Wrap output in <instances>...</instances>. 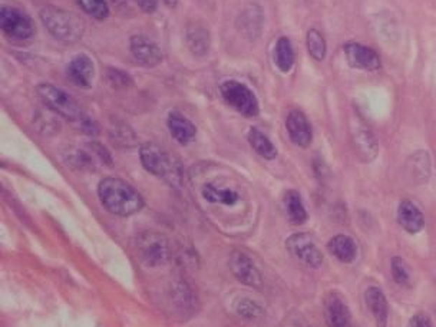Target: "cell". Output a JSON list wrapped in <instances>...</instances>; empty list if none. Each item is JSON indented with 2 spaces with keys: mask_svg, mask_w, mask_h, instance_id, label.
<instances>
[{
  "mask_svg": "<svg viewBox=\"0 0 436 327\" xmlns=\"http://www.w3.org/2000/svg\"><path fill=\"white\" fill-rule=\"evenodd\" d=\"M98 194L102 205L115 215L129 217L140 212L144 200L132 185L119 178H105L98 187Z\"/></svg>",
  "mask_w": 436,
  "mask_h": 327,
  "instance_id": "6da1fadb",
  "label": "cell"
},
{
  "mask_svg": "<svg viewBox=\"0 0 436 327\" xmlns=\"http://www.w3.org/2000/svg\"><path fill=\"white\" fill-rule=\"evenodd\" d=\"M38 94L42 98V101L46 103V106L50 108L53 112H57L65 119L73 122L82 131H85L88 133H96L98 128L95 122L91 121L84 112H82V109L76 103V101L72 96H69L66 92H64L62 89L53 85L42 84L38 87Z\"/></svg>",
  "mask_w": 436,
  "mask_h": 327,
  "instance_id": "7a4b0ae2",
  "label": "cell"
},
{
  "mask_svg": "<svg viewBox=\"0 0 436 327\" xmlns=\"http://www.w3.org/2000/svg\"><path fill=\"white\" fill-rule=\"evenodd\" d=\"M41 19L48 32L64 43H75L80 41L85 32V23L78 15L53 6L41 10Z\"/></svg>",
  "mask_w": 436,
  "mask_h": 327,
  "instance_id": "3957f363",
  "label": "cell"
},
{
  "mask_svg": "<svg viewBox=\"0 0 436 327\" xmlns=\"http://www.w3.org/2000/svg\"><path fill=\"white\" fill-rule=\"evenodd\" d=\"M141 162L147 171L166 180L171 185H180L182 173L180 164L161 147L155 144H144L140 151Z\"/></svg>",
  "mask_w": 436,
  "mask_h": 327,
  "instance_id": "277c9868",
  "label": "cell"
},
{
  "mask_svg": "<svg viewBox=\"0 0 436 327\" xmlns=\"http://www.w3.org/2000/svg\"><path fill=\"white\" fill-rule=\"evenodd\" d=\"M136 253L148 266H162L171 257L168 240L159 233L147 231L136 237Z\"/></svg>",
  "mask_w": 436,
  "mask_h": 327,
  "instance_id": "5b68a950",
  "label": "cell"
},
{
  "mask_svg": "<svg viewBox=\"0 0 436 327\" xmlns=\"http://www.w3.org/2000/svg\"><path fill=\"white\" fill-rule=\"evenodd\" d=\"M224 101L244 117H256L259 114V102L256 95L237 80H227L221 85Z\"/></svg>",
  "mask_w": 436,
  "mask_h": 327,
  "instance_id": "8992f818",
  "label": "cell"
},
{
  "mask_svg": "<svg viewBox=\"0 0 436 327\" xmlns=\"http://www.w3.org/2000/svg\"><path fill=\"white\" fill-rule=\"evenodd\" d=\"M0 29L15 41H27L35 35L32 19L15 8H2L0 10Z\"/></svg>",
  "mask_w": 436,
  "mask_h": 327,
  "instance_id": "52a82bcc",
  "label": "cell"
},
{
  "mask_svg": "<svg viewBox=\"0 0 436 327\" xmlns=\"http://www.w3.org/2000/svg\"><path fill=\"white\" fill-rule=\"evenodd\" d=\"M287 250L302 263L309 267H319L323 263V254L317 249L316 242L307 234H293L286 241Z\"/></svg>",
  "mask_w": 436,
  "mask_h": 327,
  "instance_id": "ba28073f",
  "label": "cell"
},
{
  "mask_svg": "<svg viewBox=\"0 0 436 327\" xmlns=\"http://www.w3.org/2000/svg\"><path fill=\"white\" fill-rule=\"evenodd\" d=\"M343 50L349 65L354 69L373 72L380 68L379 54L372 48H368L362 43L350 42L343 46Z\"/></svg>",
  "mask_w": 436,
  "mask_h": 327,
  "instance_id": "9c48e42d",
  "label": "cell"
},
{
  "mask_svg": "<svg viewBox=\"0 0 436 327\" xmlns=\"http://www.w3.org/2000/svg\"><path fill=\"white\" fill-rule=\"evenodd\" d=\"M230 268L233 275L245 286L260 287L261 275L252 259L241 252H234L230 257Z\"/></svg>",
  "mask_w": 436,
  "mask_h": 327,
  "instance_id": "30bf717a",
  "label": "cell"
},
{
  "mask_svg": "<svg viewBox=\"0 0 436 327\" xmlns=\"http://www.w3.org/2000/svg\"><path fill=\"white\" fill-rule=\"evenodd\" d=\"M324 316L327 327H351V317L343 297L332 291L324 300Z\"/></svg>",
  "mask_w": 436,
  "mask_h": 327,
  "instance_id": "8fae6325",
  "label": "cell"
},
{
  "mask_svg": "<svg viewBox=\"0 0 436 327\" xmlns=\"http://www.w3.org/2000/svg\"><path fill=\"white\" fill-rule=\"evenodd\" d=\"M131 52L135 61L147 68L157 66L162 61V53L157 43L143 35L131 38Z\"/></svg>",
  "mask_w": 436,
  "mask_h": 327,
  "instance_id": "7c38bea8",
  "label": "cell"
},
{
  "mask_svg": "<svg viewBox=\"0 0 436 327\" xmlns=\"http://www.w3.org/2000/svg\"><path fill=\"white\" fill-rule=\"evenodd\" d=\"M286 128L290 140L298 147H309L312 143V126L306 115L300 111H291L286 119Z\"/></svg>",
  "mask_w": 436,
  "mask_h": 327,
  "instance_id": "4fadbf2b",
  "label": "cell"
},
{
  "mask_svg": "<svg viewBox=\"0 0 436 327\" xmlns=\"http://www.w3.org/2000/svg\"><path fill=\"white\" fill-rule=\"evenodd\" d=\"M66 73L72 84L82 88H89L94 79L95 66L92 59L88 58L87 54H78L68 65Z\"/></svg>",
  "mask_w": 436,
  "mask_h": 327,
  "instance_id": "5bb4252c",
  "label": "cell"
},
{
  "mask_svg": "<svg viewBox=\"0 0 436 327\" xmlns=\"http://www.w3.org/2000/svg\"><path fill=\"white\" fill-rule=\"evenodd\" d=\"M365 302L366 307L369 309L375 323L377 327H386L388 326V317H389V307L386 297L379 287H369L365 291Z\"/></svg>",
  "mask_w": 436,
  "mask_h": 327,
  "instance_id": "9a60e30c",
  "label": "cell"
},
{
  "mask_svg": "<svg viewBox=\"0 0 436 327\" xmlns=\"http://www.w3.org/2000/svg\"><path fill=\"white\" fill-rule=\"evenodd\" d=\"M398 221L403 230H406L407 233H411V234L419 233L425 226L423 214L412 201H409V200H403L399 204Z\"/></svg>",
  "mask_w": 436,
  "mask_h": 327,
  "instance_id": "2e32d148",
  "label": "cell"
},
{
  "mask_svg": "<svg viewBox=\"0 0 436 327\" xmlns=\"http://www.w3.org/2000/svg\"><path fill=\"white\" fill-rule=\"evenodd\" d=\"M353 144L356 148L358 155L363 161H373L377 155V143L375 140L373 133L369 131V128L356 124V128L353 131Z\"/></svg>",
  "mask_w": 436,
  "mask_h": 327,
  "instance_id": "e0dca14e",
  "label": "cell"
},
{
  "mask_svg": "<svg viewBox=\"0 0 436 327\" xmlns=\"http://www.w3.org/2000/svg\"><path fill=\"white\" fill-rule=\"evenodd\" d=\"M406 174L414 184H425L430 175V161L425 151H418L406 162Z\"/></svg>",
  "mask_w": 436,
  "mask_h": 327,
  "instance_id": "ac0fdd59",
  "label": "cell"
},
{
  "mask_svg": "<svg viewBox=\"0 0 436 327\" xmlns=\"http://www.w3.org/2000/svg\"><path fill=\"white\" fill-rule=\"evenodd\" d=\"M168 128L171 135L180 143V144H188L196 138L197 129L194 124L185 117H182L180 112H171L168 117Z\"/></svg>",
  "mask_w": 436,
  "mask_h": 327,
  "instance_id": "d6986e66",
  "label": "cell"
},
{
  "mask_svg": "<svg viewBox=\"0 0 436 327\" xmlns=\"http://www.w3.org/2000/svg\"><path fill=\"white\" fill-rule=\"evenodd\" d=\"M327 249H329L332 256H335L342 263H351L358 254L356 242L344 234H337L333 237L327 244Z\"/></svg>",
  "mask_w": 436,
  "mask_h": 327,
  "instance_id": "ffe728a7",
  "label": "cell"
},
{
  "mask_svg": "<svg viewBox=\"0 0 436 327\" xmlns=\"http://www.w3.org/2000/svg\"><path fill=\"white\" fill-rule=\"evenodd\" d=\"M283 203H284L286 214H287L291 224L300 226V224L306 223L307 212H306V208L303 205L302 197H300V194L297 193V191H294V189L287 191Z\"/></svg>",
  "mask_w": 436,
  "mask_h": 327,
  "instance_id": "44dd1931",
  "label": "cell"
},
{
  "mask_svg": "<svg viewBox=\"0 0 436 327\" xmlns=\"http://www.w3.org/2000/svg\"><path fill=\"white\" fill-rule=\"evenodd\" d=\"M203 197L211 204L234 205L238 201V194L234 189L226 187H217L214 184H207L203 188Z\"/></svg>",
  "mask_w": 436,
  "mask_h": 327,
  "instance_id": "7402d4cb",
  "label": "cell"
},
{
  "mask_svg": "<svg viewBox=\"0 0 436 327\" xmlns=\"http://www.w3.org/2000/svg\"><path fill=\"white\" fill-rule=\"evenodd\" d=\"M187 43L194 54L203 57L210 48V35L203 26H188L187 29Z\"/></svg>",
  "mask_w": 436,
  "mask_h": 327,
  "instance_id": "603a6c76",
  "label": "cell"
},
{
  "mask_svg": "<svg viewBox=\"0 0 436 327\" xmlns=\"http://www.w3.org/2000/svg\"><path fill=\"white\" fill-rule=\"evenodd\" d=\"M249 143L253 150L266 159H275L277 157V150L267 136L257 128H252L249 132Z\"/></svg>",
  "mask_w": 436,
  "mask_h": 327,
  "instance_id": "cb8c5ba5",
  "label": "cell"
},
{
  "mask_svg": "<svg viewBox=\"0 0 436 327\" xmlns=\"http://www.w3.org/2000/svg\"><path fill=\"white\" fill-rule=\"evenodd\" d=\"M276 64L282 72H289L294 65V52L287 38H280L276 45Z\"/></svg>",
  "mask_w": 436,
  "mask_h": 327,
  "instance_id": "d4e9b609",
  "label": "cell"
},
{
  "mask_svg": "<svg viewBox=\"0 0 436 327\" xmlns=\"http://www.w3.org/2000/svg\"><path fill=\"white\" fill-rule=\"evenodd\" d=\"M307 50L310 53V57L316 61H323L326 57V41L323 35L314 29L307 32Z\"/></svg>",
  "mask_w": 436,
  "mask_h": 327,
  "instance_id": "484cf974",
  "label": "cell"
},
{
  "mask_svg": "<svg viewBox=\"0 0 436 327\" xmlns=\"http://www.w3.org/2000/svg\"><path fill=\"white\" fill-rule=\"evenodd\" d=\"M85 13L95 19H105L109 15L106 0H76Z\"/></svg>",
  "mask_w": 436,
  "mask_h": 327,
  "instance_id": "4316f807",
  "label": "cell"
},
{
  "mask_svg": "<svg viewBox=\"0 0 436 327\" xmlns=\"http://www.w3.org/2000/svg\"><path fill=\"white\" fill-rule=\"evenodd\" d=\"M392 276L396 284L403 287L411 286V271H409V266L403 259L400 257L392 259Z\"/></svg>",
  "mask_w": 436,
  "mask_h": 327,
  "instance_id": "83f0119b",
  "label": "cell"
},
{
  "mask_svg": "<svg viewBox=\"0 0 436 327\" xmlns=\"http://www.w3.org/2000/svg\"><path fill=\"white\" fill-rule=\"evenodd\" d=\"M235 312L245 319H254L261 314L260 306L250 298H240L235 305Z\"/></svg>",
  "mask_w": 436,
  "mask_h": 327,
  "instance_id": "f1b7e54d",
  "label": "cell"
},
{
  "mask_svg": "<svg viewBox=\"0 0 436 327\" xmlns=\"http://www.w3.org/2000/svg\"><path fill=\"white\" fill-rule=\"evenodd\" d=\"M407 327H433L430 319L425 313L415 314L407 323Z\"/></svg>",
  "mask_w": 436,
  "mask_h": 327,
  "instance_id": "f546056e",
  "label": "cell"
},
{
  "mask_svg": "<svg viewBox=\"0 0 436 327\" xmlns=\"http://www.w3.org/2000/svg\"><path fill=\"white\" fill-rule=\"evenodd\" d=\"M136 3L147 13H152L157 10V0H136Z\"/></svg>",
  "mask_w": 436,
  "mask_h": 327,
  "instance_id": "4dcf8cb0",
  "label": "cell"
},
{
  "mask_svg": "<svg viewBox=\"0 0 436 327\" xmlns=\"http://www.w3.org/2000/svg\"><path fill=\"white\" fill-rule=\"evenodd\" d=\"M162 2L168 6H171V8H174L177 5V0H162Z\"/></svg>",
  "mask_w": 436,
  "mask_h": 327,
  "instance_id": "1f68e13d",
  "label": "cell"
},
{
  "mask_svg": "<svg viewBox=\"0 0 436 327\" xmlns=\"http://www.w3.org/2000/svg\"><path fill=\"white\" fill-rule=\"evenodd\" d=\"M114 2H124V0H114Z\"/></svg>",
  "mask_w": 436,
  "mask_h": 327,
  "instance_id": "d6a6232c",
  "label": "cell"
}]
</instances>
